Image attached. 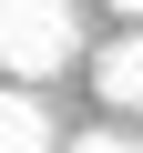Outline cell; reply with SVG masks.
Instances as JSON below:
<instances>
[{"instance_id": "7a4b0ae2", "label": "cell", "mask_w": 143, "mask_h": 153, "mask_svg": "<svg viewBox=\"0 0 143 153\" xmlns=\"http://www.w3.org/2000/svg\"><path fill=\"white\" fill-rule=\"evenodd\" d=\"M92 92H102L112 112H143V31L102 41V61H92Z\"/></svg>"}, {"instance_id": "5b68a950", "label": "cell", "mask_w": 143, "mask_h": 153, "mask_svg": "<svg viewBox=\"0 0 143 153\" xmlns=\"http://www.w3.org/2000/svg\"><path fill=\"white\" fill-rule=\"evenodd\" d=\"M112 10H123V21H143V0H112Z\"/></svg>"}, {"instance_id": "6da1fadb", "label": "cell", "mask_w": 143, "mask_h": 153, "mask_svg": "<svg viewBox=\"0 0 143 153\" xmlns=\"http://www.w3.org/2000/svg\"><path fill=\"white\" fill-rule=\"evenodd\" d=\"M72 51H82L72 0H0V71L10 82H51Z\"/></svg>"}, {"instance_id": "277c9868", "label": "cell", "mask_w": 143, "mask_h": 153, "mask_svg": "<svg viewBox=\"0 0 143 153\" xmlns=\"http://www.w3.org/2000/svg\"><path fill=\"white\" fill-rule=\"evenodd\" d=\"M61 153H133V143H123V133H72Z\"/></svg>"}, {"instance_id": "3957f363", "label": "cell", "mask_w": 143, "mask_h": 153, "mask_svg": "<svg viewBox=\"0 0 143 153\" xmlns=\"http://www.w3.org/2000/svg\"><path fill=\"white\" fill-rule=\"evenodd\" d=\"M0 153H61V133L31 92H0Z\"/></svg>"}]
</instances>
